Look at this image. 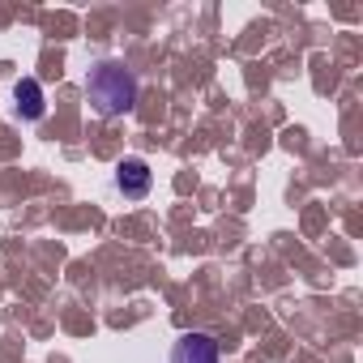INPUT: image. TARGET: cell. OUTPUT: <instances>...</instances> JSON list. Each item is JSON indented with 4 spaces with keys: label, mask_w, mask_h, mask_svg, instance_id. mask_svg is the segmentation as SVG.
<instances>
[{
    "label": "cell",
    "mask_w": 363,
    "mask_h": 363,
    "mask_svg": "<svg viewBox=\"0 0 363 363\" xmlns=\"http://www.w3.org/2000/svg\"><path fill=\"white\" fill-rule=\"evenodd\" d=\"M86 99L99 116H124L137 107V77L120 60H103L86 73Z\"/></svg>",
    "instance_id": "1"
},
{
    "label": "cell",
    "mask_w": 363,
    "mask_h": 363,
    "mask_svg": "<svg viewBox=\"0 0 363 363\" xmlns=\"http://www.w3.org/2000/svg\"><path fill=\"white\" fill-rule=\"evenodd\" d=\"M223 350L210 333H184L171 346V363H218Z\"/></svg>",
    "instance_id": "2"
},
{
    "label": "cell",
    "mask_w": 363,
    "mask_h": 363,
    "mask_svg": "<svg viewBox=\"0 0 363 363\" xmlns=\"http://www.w3.org/2000/svg\"><path fill=\"white\" fill-rule=\"evenodd\" d=\"M150 184H154V175H150V167H145L141 158H124V162L116 167V189H120L124 197H145Z\"/></svg>",
    "instance_id": "3"
},
{
    "label": "cell",
    "mask_w": 363,
    "mask_h": 363,
    "mask_svg": "<svg viewBox=\"0 0 363 363\" xmlns=\"http://www.w3.org/2000/svg\"><path fill=\"white\" fill-rule=\"evenodd\" d=\"M13 99H18V111H22L26 120H43L48 103H43V86H39L35 77H22V82L13 86Z\"/></svg>",
    "instance_id": "4"
}]
</instances>
